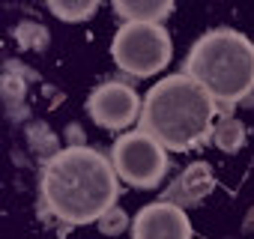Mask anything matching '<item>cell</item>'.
I'll list each match as a JSON object with an SVG mask.
<instances>
[{
    "label": "cell",
    "mask_w": 254,
    "mask_h": 239,
    "mask_svg": "<svg viewBox=\"0 0 254 239\" xmlns=\"http://www.w3.org/2000/svg\"><path fill=\"white\" fill-rule=\"evenodd\" d=\"M120 197L114 162L84 144L63 147L42 168V203L63 224H96Z\"/></svg>",
    "instance_id": "cell-1"
},
{
    "label": "cell",
    "mask_w": 254,
    "mask_h": 239,
    "mask_svg": "<svg viewBox=\"0 0 254 239\" xmlns=\"http://www.w3.org/2000/svg\"><path fill=\"white\" fill-rule=\"evenodd\" d=\"M218 102L203 84L186 72L159 78L144 96L141 129L153 135L168 153H189L212 141Z\"/></svg>",
    "instance_id": "cell-2"
},
{
    "label": "cell",
    "mask_w": 254,
    "mask_h": 239,
    "mask_svg": "<svg viewBox=\"0 0 254 239\" xmlns=\"http://www.w3.org/2000/svg\"><path fill=\"white\" fill-rule=\"evenodd\" d=\"M183 72L203 84L221 108L248 102L254 93V42L230 27L206 30L189 48Z\"/></svg>",
    "instance_id": "cell-3"
},
{
    "label": "cell",
    "mask_w": 254,
    "mask_h": 239,
    "mask_svg": "<svg viewBox=\"0 0 254 239\" xmlns=\"http://www.w3.org/2000/svg\"><path fill=\"white\" fill-rule=\"evenodd\" d=\"M174 45L162 24L126 21L111 39V57L120 72L132 78H153L171 63Z\"/></svg>",
    "instance_id": "cell-4"
},
{
    "label": "cell",
    "mask_w": 254,
    "mask_h": 239,
    "mask_svg": "<svg viewBox=\"0 0 254 239\" xmlns=\"http://www.w3.org/2000/svg\"><path fill=\"white\" fill-rule=\"evenodd\" d=\"M111 162L117 177L132 188H159L168 177V150L144 129L123 132L111 147Z\"/></svg>",
    "instance_id": "cell-5"
},
{
    "label": "cell",
    "mask_w": 254,
    "mask_h": 239,
    "mask_svg": "<svg viewBox=\"0 0 254 239\" xmlns=\"http://www.w3.org/2000/svg\"><path fill=\"white\" fill-rule=\"evenodd\" d=\"M144 102L123 81H105L87 96V114L96 126L111 132H126L135 120H141Z\"/></svg>",
    "instance_id": "cell-6"
},
{
    "label": "cell",
    "mask_w": 254,
    "mask_h": 239,
    "mask_svg": "<svg viewBox=\"0 0 254 239\" xmlns=\"http://www.w3.org/2000/svg\"><path fill=\"white\" fill-rule=\"evenodd\" d=\"M132 239H191V221L183 206L156 200L135 212Z\"/></svg>",
    "instance_id": "cell-7"
},
{
    "label": "cell",
    "mask_w": 254,
    "mask_h": 239,
    "mask_svg": "<svg viewBox=\"0 0 254 239\" xmlns=\"http://www.w3.org/2000/svg\"><path fill=\"white\" fill-rule=\"evenodd\" d=\"M215 191V174L209 162H194L189 165L168 188H165V200L189 209V206H200L209 194Z\"/></svg>",
    "instance_id": "cell-8"
},
{
    "label": "cell",
    "mask_w": 254,
    "mask_h": 239,
    "mask_svg": "<svg viewBox=\"0 0 254 239\" xmlns=\"http://www.w3.org/2000/svg\"><path fill=\"white\" fill-rule=\"evenodd\" d=\"M177 0H111L114 12L123 21H138V24H162L174 12Z\"/></svg>",
    "instance_id": "cell-9"
},
{
    "label": "cell",
    "mask_w": 254,
    "mask_h": 239,
    "mask_svg": "<svg viewBox=\"0 0 254 239\" xmlns=\"http://www.w3.org/2000/svg\"><path fill=\"white\" fill-rule=\"evenodd\" d=\"M212 144H215L221 153H227V156H236V153L245 147V123L227 114L224 120H218V123H215Z\"/></svg>",
    "instance_id": "cell-10"
},
{
    "label": "cell",
    "mask_w": 254,
    "mask_h": 239,
    "mask_svg": "<svg viewBox=\"0 0 254 239\" xmlns=\"http://www.w3.org/2000/svg\"><path fill=\"white\" fill-rule=\"evenodd\" d=\"M45 3H48L51 15L66 24H81V21L93 18L99 9V0H45Z\"/></svg>",
    "instance_id": "cell-11"
},
{
    "label": "cell",
    "mask_w": 254,
    "mask_h": 239,
    "mask_svg": "<svg viewBox=\"0 0 254 239\" xmlns=\"http://www.w3.org/2000/svg\"><path fill=\"white\" fill-rule=\"evenodd\" d=\"M12 39H15V45L24 48V51H45V48L51 45L48 27H42V24H36V21H18V24L12 27Z\"/></svg>",
    "instance_id": "cell-12"
},
{
    "label": "cell",
    "mask_w": 254,
    "mask_h": 239,
    "mask_svg": "<svg viewBox=\"0 0 254 239\" xmlns=\"http://www.w3.org/2000/svg\"><path fill=\"white\" fill-rule=\"evenodd\" d=\"M96 224H99V230H102L105 236H120L126 227L132 224V221H129V212H126L123 206H117V203H114V206H111V209L96 221Z\"/></svg>",
    "instance_id": "cell-13"
}]
</instances>
